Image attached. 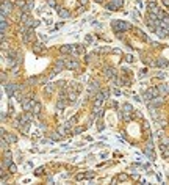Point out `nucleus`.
Segmentation results:
<instances>
[{
  "label": "nucleus",
  "mask_w": 169,
  "mask_h": 185,
  "mask_svg": "<svg viewBox=\"0 0 169 185\" xmlns=\"http://www.w3.org/2000/svg\"><path fill=\"white\" fill-rule=\"evenodd\" d=\"M113 30H114L116 33H122L125 30H130V24L124 22V20H113Z\"/></svg>",
  "instance_id": "1"
},
{
  "label": "nucleus",
  "mask_w": 169,
  "mask_h": 185,
  "mask_svg": "<svg viewBox=\"0 0 169 185\" xmlns=\"http://www.w3.org/2000/svg\"><path fill=\"white\" fill-rule=\"evenodd\" d=\"M122 2H124V0H111V2L106 5V8L110 11H116V10H119L122 6Z\"/></svg>",
  "instance_id": "2"
},
{
  "label": "nucleus",
  "mask_w": 169,
  "mask_h": 185,
  "mask_svg": "<svg viewBox=\"0 0 169 185\" xmlns=\"http://www.w3.org/2000/svg\"><path fill=\"white\" fill-rule=\"evenodd\" d=\"M147 8H149V13H150V14H155V16H158V13H160V8H158V5H157L155 2H150V3L147 5Z\"/></svg>",
  "instance_id": "3"
},
{
  "label": "nucleus",
  "mask_w": 169,
  "mask_h": 185,
  "mask_svg": "<svg viewBox=\"0 0 169 185\" xmlns=\"http://www.w3.org/2000/svg\"><path fill=\"white\" fill-rule=\"evenodd\" d=\"M11 8H13V3L11 2H3V5H2V16H6V14H10V11H11Z\"/></svg>",
  "instance_id": "4"
},
{
  "label": "nucleus",
  "mask_w": 169,
  "mask_h": 185,
  "mask_svg": "<svg viewBox=\"0 0 169 185\" xmlns=\"http://www.w3.org/2000/svg\"><path fill=\"white\" fill-rule=\"evenodd\" d=\"M0 30H2V41H5V33H6V30H8L5 16H2V20H0Z\"/></svg>",
  "instance_id": "5"
},
{
  "label": "nucleus",
  "mask_w": 169,
  "mask_h": 185,
  "mask_svg": "<svg viewBox=\"0 0 169 185\" xmlns=\"http://www.w3.org/2000/svg\"><path fill=\"white\" fill-rule=\"evenodd\" d=\"M60 52L61 53H74V52H77V47L75 46H63V47H60Z\"/></svg>",
  "instance_id": "6"
},
{
  "label": "nucleus",
  "mask_w": 169,
  "mask_h": 185,
  "mask_svg": "<svg viewBox=\"0 0 169 185\" xmlns=\"http://www.w3.org/2000/svg\"><path fill=\"white\" fill-rule=\"evenodd\" d=\"M64 65H66L67 69H77V68H78V61H75V60H66Z\"/></svg>",
  "instance_id": "7"
},
{
  "label": "nucleus",
  "mask_w": 169,
  "mask_h": 185,
  "mask_svg": "<svg viewBox=\"0 0 169 185\" xmlns=\"http://www.w3.org/2000/svg\"><path fill=\"white\" fill-rule=\"evenodd\" d=\"M155 33H157V35H158L160 38H166L169 31H167V28H164V27H158V28L155 30Z\"/></svg>",
  "instance_id": "8"
},
{
  "label": "nucleus",
  "mask_w": 169,
  "mask_h": 185,
  "mask_svg": "<svg viewBox=\"0 0 169 185\" xmlns=\"http://www.w3.org/2000/svg\"><path fill=\"white\" fill-rule=\"evenodd\" d=\"M25 25H27L28 28H36L38 25H39V20H34V19H28L27 22H25Z\"/></svg>",
  "instance_id": "9"
},
{
  "label": "nucleus",
  "mask_w": 169,
  "mask_h": 185,
  "mask_svg": "<svg viewBox=\"0 0 169 185\" xmlns=\"http://www.w3.org/2000/svg\"><path fill=\"white\" fill-rule=\"evenodd\" d=\"M158 91H160V96H166L167 93H169V85H160L158 86Z\"/></svg>",
  "instance_id": "10"
},
{
  "label": "nucleus",
  "mask_w": 169,
  "mask_h": 185,
  "mask_svg": "<svg viewBox=\"0 0 169 185\" xmlns=\"http://www.w3.org/2000/svg\"><path fill=\"white\" fill-rule=\"evenodd\" d=\"M31 105H33V100H28V99H22V107H24V110H25V111H28Z\"/></svg>",
  "instance_id": "11"
},
{
  "label": "nucleus",
  "mask_w": 169,
  "mask_h": 185,
  "mask_svg": "<svg viewBox=\"0 0 169 185\" xmlns=\"http://www.w3.org/2000/svg\"><path fill=\"white\" fill-rule=\"evenodd\" d=\"M94 174H96L94 171H89V173H83V174H78V176H77V179H92V177H94Z\"/></svg>",
  "instance_id": "12"
},
{
  "label": "nucleus",
  "mask_w": 169,
  "mask_h": 185,
  "mask_svg": "<svg viewBox=\"0 0 169 185\" xmlns=\"http://www.w3.org/2000/svg\"><path fill=\"white\" fill-rule=\"evenodd\" d=\"M58 16L63 17V19H67V17L70 16V13H69L66 8H60V10H58Z\"/></svg>",
  "instance_id": "13"
},
{
  "label": "nucleus",
  "mask_w": 169,
  "mask_h": 185,
  "mask_svg": "<svg viewBox=\"0 0 169 185\" xmlns=\"http://www.w3.org/2000/svg\"><path fill=\"white\" fill-rule=\"evenodd\" d=\"M33 50H34V53H41V52H42V44H41V43H36V44L33 46Z\"/></svg>",
  "instance_id": "14"
},
{
  "label": "nucleus",
  "mask_w": 169,
  "mask_h": 185,
  "mask_svg": "<svg viewBox=\"0 0 169 185\" xmlns=\"http://www.w3.org/2000/svg\"><path fill=\"white\" fill-rule=\"evenodd\" d=\"M161 104H163V96H161V97H155V99H154V105H155V107H158V105H161Z\"/></svg>",
  "instance_id": "15"
},
{
  "label": "nucleus",
  "mask_w": 169,
  "mask_h": 185,
  "mask_svg": "<svg viewBox=\"0 0 169 185\" xmlns=\"http://www.w3.org/2000/svg\"><path fill=\"white\" fill-rule=\"evenodd\" d=\"M39 111H41V105H39V104H34V110H33L34 116H38V115H39Z\"/></svg>",
  "instance_id": "16"
},
{
  "label": "nucleus",
  "mask_w": 169,
  "mask_h": 185,
  "mask_svg": "<svg viewBox=\"0 0 169 185\" xmlns=\"http://www.w3.org/2000/svg\"><path fill=\"white\" fill-rule=\"evenodd\" d=\"M53 88H55V85H53V83H49V85L46 86V93H47V94H50V93L53 91Z\"/></svg>",
  "instance_id": "17"
},
{
  "label": "nucleus",
  "mask_w": 169,
  "mask_h": 185,
  "mask_svg": "<svg viewBox=\"0 0 169 185\" xmlns=\"http://www.w3.org/2000/svg\"><path fill=\"white\" fill-rule=\"evenodd\" d=\"M157 65H158V66H166V65H167V60H164V58H160V60L157 61Z\"/></svg>",
  "instance_id": "18"
},
{
  "label": "nucleus",
  "mask_w": 169,
  "mask_h": 185,
  "mask_svg": "<svg viewBox=\"0 0 169 185\" xmlns=\"http://www.w3.org/2000/svg\"><path fill=\"white\" fill-rule=\"evenodd\" d=\"M105 75H106V77H110V78H113L114 72H113V69H106V71H105Z\"/></svg>",
  "instance_id": "19"
},
{
  "label": "nucleus",
  "mask_w": 169,
  "mask_h": 185,
  "mask_svg": "<svg viewBox=\"0 0 169 185\" xmlns=\"http://www.w3.org/2000/svg\"><path fill=\"white\" fill-rule=\"evenodd\" d=\"M3 136H5L10 143H14V141H16V136H14V135H8V136H6V135H3Z\"/></svg>",
  "instance_id": "20"
},
{
  "label": "nucleus",
  "mask_w": 169,
  "mask_h": 185,
  "mask_svg": "<svg viewBox=\"0 0 169 185\" xmlns=\"http://www.w3.org/2000/svg\"><path fill=\"white\" fill-rule=\"evenodd\" d=\"M122 118H124L125 121H128V119H130V113H128V111H124V113H122Z\"/></svg>",
  "instance_id": "21"
},
{
  "label": "nucleus",
  "mask_w": 169,
  "mask_h": 185,
  "mask_svg": "<svg viewBox=\"0 0 169 185\" xmlns=\"http://www.w3.org/2000/svg\"><path fill=\"white\" fill-rule=\"evenodd\" d=\"M16 170H17L16 165H13V163H11V165H10V171H11V173H16Z\"/></svg>",
  "instance_id": "22"
},
{
  "label": "nucleus",
  "mask_w": 169,
  "mask_h": 185,
  "mask_svg": "<svg viewBox=\"0 0 169 185\" xmlns=\"http://www.w3.org/2000/svg\"><path fill=\"white\" fill-rule=\"evenodd\" d=\"M124 111H131V107H130L128 104H125V105H124Z\"/></svg>",
  "instance_id": "23"
},
{
  "label": "nucleus",
  "mask_w": 169,
  "mask_h": 185,
  "mask_svg": "<svg viewBox=\"0 0 169 185\" xmlns=\"http://www.w3.org/2000/svg\"><path fill=\"white\" fill-rule=\"evenodd\" d=\"M125 60H127V61H133V58H131L130 55H127V57H125Z\"/></svg>",
  "instance_id": "24"
},
{
  "label": "nucleus",
  "mask_w": 169,
  "mask_h": 185,
  "mask_svg": "<svg viewBox=\"0 0 169 185\" xmlns=\"http://www.w3.org/2000/svg\"><path fill=\"white\" fill-rule=\"evenodd\" d=\"M163 3H164V5H166L167 8H169V0H163Z\"/></svg>",
  "instance_id": "25"
},
{
  "label": "nucleus",
  "mask_w": 169,
  "mask_h": 185,
  "mask_svg": "<svg viewBox=\"0 0 169 185\" xmlns=\"http://www.w3.org/2000/svg\"><path fill=\"white\" fill-rule=\"evenodd\" d=\"M96 2H97V3H103V0H96Z\"/></svg>",
  "instance_id": "26"
}]
</instances>
